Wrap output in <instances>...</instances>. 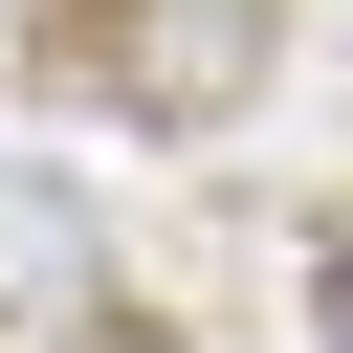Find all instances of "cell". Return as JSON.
Here are the masks:
<instances>
[{
    "label": "cell",
    "instance_id": "obj_3",
    "mask_svg": "<svg viewBox=\"0 0 353 353\" xmlns=\"http://www.w3.org/2000/svg\"><path fill=\"white\" fill-rule=\"evenodd\" d=\"M331 353H353V221H331Z\"/></svg>",
    "mask_w": 353,
    "mask_h": 353
},
{
    "label": "cell",
    "instance_id": "obj_2",
    "mask_svg": "<svg viewBox=\"0 0 353 353\" xmlns=\"http://www.w3.org/2000/svg\"><path fill=\"white\" fill-rule=\"evenodd\" d=\"M0 309H88V199L44 154H0Z\"/></svg>",
    "mask_w": 353,
    "mask_h": 353
},
{
    "label": "cell",
    "instance_id": "obj_1",
    "mask_svg": "<svg viewBox=\"0 0 353 353\" xmlns=\"http://www.w3.org/2000/svg\"><path fill=\"white\" fill-rule=\"evenodd\" d=\"M132 44H110V88L132 110H243L265 88V0H110Z\"/></svg>",
    "mask_w": 353,
    "mask_h": 353
}]
</instances>
